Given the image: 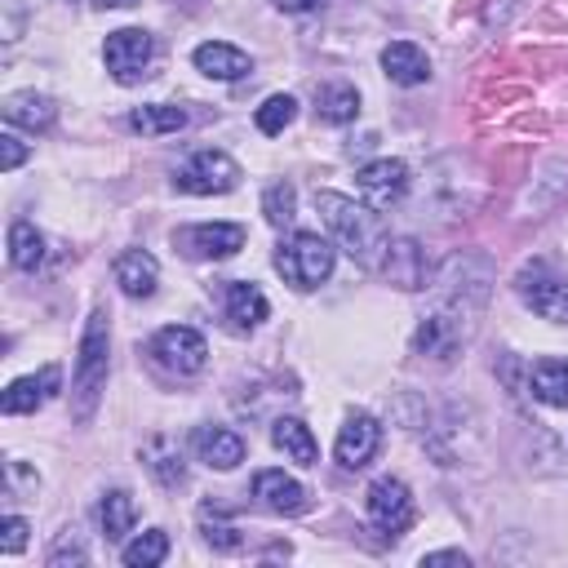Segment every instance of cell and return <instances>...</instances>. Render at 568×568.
Listing matches in <instances>:
<instances>
[{
  "label": "cell",
  "instance_id": "11",
  "mask_svg": "<svg viewBox=\"0 0 568 568\" xmlns=\"http://www.w3.org/2000/svg\"><path fill=\"white\" fill-rule=\"evenodd\" d=\"M377 448H382V426H377V417H373V413H351V417L342 422V430H337L333 457H337V466L359 470V466L373 462Z\"/></svg>",
  "mask_w": 568,
  "mask_h": 568
},
{
  "label": "cell",
  "instance_id": "26",
  "mask_svg": "<svg viewBox=\"0 0 568 568\" xmlns=\"http://www.w3.org/2000/svg\"><path fill=\"white\" fill-rule=\"evenodd\" d=\"M315 115L324 124H351L359 115V93L351 84H324L315 93Z\"/></svg>",
  "mask_w": 568,
  "mask_h": 568
},
{
  "label": "cell",
  "instance_id": "32",
  "mask_svg": "<svg viewBox=\"0 0 568 568\" xmlns=\"http://www.w3.org/2000/svg\"><path fill=\"white\" fill-rule=\"evenodd\" d=\"M0 532H4V537H0V550H4V555H18V550L27 546V519H22V515H4Z\"/></svg>",
  "mask_w": 568,
  "mask_h": 568
},
{
  "label": "cell",
  "instance_id": "13",
  "mask_svg": "<svg viewBox=\"0 0 568 568\" xmlns=\"http://www.w3.org/2000/svg\"><path fill=\"white\" fill-rule=\"evenodd\" d=\"M253 497H257L266 510H275V515H302V510L311 506V493H306L293 475H284V470H257Z\"/></svg>",
  "mask_w": 568,
  "mask_h": 568
},
{
  "label": "cell",
  "instance_id": "22",
  "mask_svg": "<svg viewBox=\"0 0 568 568\" xmlns=\"http://www.w3.org/2000/svg\"><path fill=\"white\" fill-rule=\"evenodd\" d=\"M142 462H146V470L155 475V484H160V488H178V484L186 479V466H182V448H178V439H169V435H155V439H146V448H142Z\"/></svg>",
  "mask_w": 568,
  "mask_h": 568
},
{
  "label": "cell",
  "instance_id": "12",
  "mask_svg": "<svg viewBox=\"0 0 568 568\" xmlns=\"http://www.w3.org/2000/svg\"><path fill=\"white\" fill-rule=\"evenodd\" d=\"M58 382H62L58 364H44L40 373H27V377L9 382V390H4L0 408H4L9 417H18V413H36L40 404H49V399L58 395Z\"/></svg>",
  "mask_w": 568,
  "mask_h": 568
},
{
  "label": "cell",
  "instance_id": "5",
  "mask_svg": "<svg viewBox=\"0 0 568 568\" xmlns=\"http://www.w3.org/2000/svg\"><path fill=\"white\" fill-rule=\"evenodd\" d=\"M364 510H368V524H373L382 537H399V532H408L413 519H417V506H413L408 484H404V479H390V475H382V479L368 484Z\"/></svg>",
  "mask_w": 568,
  "mask_h": 568
},
{
  "label": "cell",
  "instance_id": "14",
  "mask_svg": "<svg viewBox=\"0 0 568 568\" xmlns=\"http://www.w3.org/2000/svg\"><path fill=\"white\" fill-rule=\"evenodd\" d=\"M377 266L395 288H422L426 284V253L417 248V240H390Z\"/></svg>",
  "mask_w": 568,
  "mask_h": 568
},
{
  "label": "cell",
  "instance_id": "7",
  "mask_svg": "<svg viewBox=\"0 0 568 568\" xmlns=\"http://www.w3.org/2000/svg\"><path fill=\"white\" fill-rule=\"evenodd\" d=\"M151 355H155L160 368H169V373H178V377H191V373L204 368L209 346H204V337H200L191 324H169V328H160V333L151 337Z\"/></svg>",
  "mask_w": 568,
  "mask_h": 568
},
{
  "label": "cell",
  "instance_id": "19",
  "mask_svg": "<svg viewBox=\"0 0 568 568\" xmlns=\"http://www.w3.org/2000/svg\"><path fill=\"white\" fill-rule=\"evenodd\" d=\"M195 453L213 470H235L244 462V439L235 430H226V426H200L195 430Z\"/></svg>",
  "mask_w": 568,
  "mask_h": 568
},
{
  "label": "cell",
  "instance_id": "24",
  "mask_svg": "<svg viewBox=\"0 0 568 568\" xmlns=\"http://www.w3.org/2000/svg\"><path fill=\"white\" fill-rule=\"evenodd\" d=\"M129 129H138L142 138L178 133V129H186V111L182 106H169V102H146V106H133L129 111Z\"/></svg>",
  "mask_w": 568,
  "mask_h": 568
},
{
  "label": "cell",
  "instance_id": "36",
  "mask_svg": "<svg viewBox=\"0 0 568 568\" xmlns=\"http://www.w3.org/2000/svg\"><path fill=\"white\" fill-rule=\"evenodd\" d=\"M275 9H284V13H306V9H320L324 0H271Z\"/></svg>",
  "mask_w": 568,
  "mask_h": 568
},
{
  "label": "cell",
  "instance_id": "1",
  "mask_svg": "<svg viewBox=\"0 0 568 568\" xmlns=\"http://www.w3.org/2000/svg\"><path fill=\"white\" fill-rule=\"evenodd\" d=\"M315 209L324 217V226L337 235V244L359 262V266H377L382 253H386V226L377 217V209L368 204H355L337 191H315Z\"/></svg>",
  "mask_w": 568,
  "mask_h": 568
},
{
  "label": "cell",
  "instance_id": "30",
  "mask_svg": "<svg viewBox=\"0 0 568 568\" xmlns=\"http://www.w3.org/2000/svg\"><path fill=\"white\" fill-rule=\"evenodd\" d=\"M200 532H204V541H209L213 550H240V541H244L240 528H235L231 519H222L213 506L200 510Z\"/></svg>",
  "mask_w": 568,
  "mask_h": 568
},
{
  "label": "cell",
  "instance_id": "31",
  "mask_svg": "<svg viewBox=\"0 0 568 568\" xmlns=\"http://www.w3.org/2000/svg\"><path fill=\"white\" fill-rule=\"evenodd\" d=\"M293 204H297V191H293L288 182H275V186H266V195H262V213H266L271 226H288V222H293Z\"/></svg>",
  "mask_w": 568,
  "mask_h": 568
},
{
  "label": "cell",
  "instance_id": "37",
  "mask_svg": "<svg viewBox=\"0 0 568 568\" xmlns=\"http://www.w3.org/2000/svg\"><path fill=\"white\" fill-rule=\"evenodd\" d=\"M98 9H129V4H138V0H93Z\"/></svg>",
  "mask_w": 568,
  "mask_h": 568
},
{
  "label": "cell",
  "instance_id": "9",
  "mask_svg": "<svg viewBox=\"0 0 568 568\" xmlns=\"http://www.w3.org/2000/svg\"><path fill=\"white\" fill-rule=\"evenodd\" d=\"M151 53H155V44H151V36L138 31V27H120V31H111L106 44H102V62H106V71H111L120 84L142 80L146 67H151Z\"/></svg>",
  "mask_w": 568,
  "mask_h": 568
},
{
  "label": "cell",
  "instance_id": "17",
  "mask_svg": "<svg viewBox=\"0 0 568 568\" xmlns=\"http://www.w3.org/2000/svg\"><path fill=\"white\" fill-rule=\"evenodd\" d=\"M382 71H386L395 84L413 89V84H426V80H430V58H426V49H417L413 40H390V44L382 49Z\"/></svg>",
  "mask_w": 568,
  "mask_h": 568
},
{
  "label": "cell",
  "instance_id": "29",
  "mask_svg": "<svg viewBox=\"0 0 568 568\" xmlns=\"http://www.w3.org/2000/svg\"><path fill=\"white\" fill-rule=\"evenodd\" d=\"M293 115H297V98H293V93H271V98L257 106L253 124H257L266 138H275V133H284V129L293 124Z\"/></svg>",
  "mask_w": 568,
  "mask_h": 568
},
{
  "label": "cell",
  "instance_id": "27",
  "mask_svg": "<svg viewBox=\"0 0 568 568\" xmlns=\"http://www.w3.org/2000/svg\"><path fill=\"white\" fill-rule=\"evenodd\" d=\"M9 262L18 271H36L44 262V235L31 222H13L9 226Z\"/></svg>",
  "mask_w": 568,
  "mask_h": 568
},
{
  "label": "cell",
  "instance_id": "33",
  "mask_svg": "<svg viewBox=\"0 0 568 568\" xmlns=\"http://www.w3.org/2000/svg\"><path fill=\"white\" fill-rule=\"evenodd\" d=\"M22 160H27V146H22L13 133H0V169H4V173H13Z\"/></svg>",
  "mask_w": 568,
  "mask_h": 568
},
{
  "label": "cell",
  "instance_id": "25",
  "mask_svg": "<svg viewBox=\"0 0 568 568\" xmlns=\"http://www.w3.org/2000/svg\"><path fill=\"white\" fill-rule=\"evenodd\" d=\"M133 519H138V506H133V497H129L124 488H111V493L102 497V506H98V524H102V537H106V541H124V537L133 532Z\"/></svg>",
  "mask_w": 568,
  "mask_h": 568
},
{
  "label": "cell",
  "instance_id": "18",
  "mask_svg": "<svg viewBox=\"0 0 568 568\" xmlns=\"http://www.w3.org/2000/svg\"><path fill=\"white\" fill-rule=\"evenodd\" d=\"M4 120L18 124V129H31V133H44L53 120H58V102L49 93H36V89H22V93H9L4 98Z\"/></svg>",
  "mask_w": 568,
  "mask_h": 568
},
{
  "label": "cell",
  "instance_id": "10",
  "mask_svg": "<svg viewBox=\"0 0 568 568\" xmlns=\"http://www.w3.org/2000/svg\"><path fill=\"white\" fill-rule=\"evenodd\" d=\"M355 191H359V200H364L368 209L386 213V209H395V204L404 200V191H408V164L382 155V160H373V164H364V169L355 173Z\"/></svg>",
  "mask_w": 568,
  "mask_h": 568
},
{
  "label": "cell",
  "instance_id": "35",
  "mask_svg": "<svg viewBox=\"0 0 568 568\" xmlns=\"http://www.w3.org/2000/svg\"><path fill=\"white\" fill-rule=\"evenodd\" d=\"M422 564H462L466 568V555L462 550H430V555H422Z\"/></svg>",
  "mask_w": 568,
  "mask_h": 568
},
{
  "label": "cell",
  "instance_id": "3",
  "mask_svg": "<svg viewBox=\"0 0 568 568\" xmlns=\"http://www.w3.org/2000/svg\"><path fill=\"white\" fill-rule=\"evenodd\" d=\"M333 262H337V253H333V244L324 240V235H315V231H293L280 248H275V271L284 275V284H293V288H320L328 275H333Z\"/></svg>",
  "mask_w": 568,
  "mask_h": 568
},
{
  "label": "cell",
  "instance_id": "20",
  "mask_svg": "<svg viewBox=\"0 0 568 568\" xmlns=\"http://www.w3.org/2000/svg\"><path fill=\"white\" fill-rule=\"evenodd\" d=\"M266 315H271V302H266V293H262L257 284H244V280H231V284H226V320H231V328L248 333V328H257Z\"/></svg>",
  "mask_w": 568,
  "mask_h": 568
},
{
  "label": "cell",
  "instance_id": "6",
  "mask_svg": "<svg viewBox=\"0 0 568 568\" xmlns=\"http://www.w3.org/2000/svg\"><path fill=\"white\" fill-rule=\"evenodd\" d=\"M244 226L240 222H195V226H178L173 231V244L186 253V257H200V262H222L231 253L244 248Z\"/></svg>",
  "mask_w": 568,
  "mask_h": 568
},
{
  "label": "cell",
  "instance_id": "15",
  "mask_svg": "<svg viewBox=\"0 0 568 568\" xmlns=\"http://www.w3.org/2000/svg\"><path fill=\"white\" fill-rule=\"evenodd\" d=\"M111 271H115V284L124 297H151L160 284V262L146 248H124Z\"/></svg>",
  "mask_w": 568,
  "mask_h": 568
},
{
  "label": "cell",
  "instance_id": "16",
  "mask_svg": "<svg viewBox=\"0 0 568 568\" xmlns=\"http://www.w3.org/2000/svg\"><path fill=\"white\" fill-rule=\"evenodd\" d=\"M191 62H195V71H204L209 80H240V75L253 71L248 53L235 49V44H226V40H204V44L191 53Z\"/></svg>",
  "mask_w": 568,
  "mask_h": 568
},
{
  "label": "cell",
  "instance_id": "2",
  "mask_svg": "<svg viewBox=\"0 0 568 568\" xmlns=\"http://www.w3.org/2000/svg\"><path fill=\"white\" fill-rule=\"evenodd\" d=\"M106 351H111V328H106V311L98 306L84 320L80 333V351H75V417H89L102 386H106Z\"/></svg>",
  "mask_w": 568,
  "mask_h": 568
},
{
  "label": "cell",
  "instance_id": "8",
  "mask_svg": "<svg viewBox=\"0 0 568 568\" xmlns=\"http://www.w3.org/2000/svg\"><path fill=\"white\" fill-rule=\"evenodd\" d=\"M515 288H519V297H524L541 320H550V324H568V280H564V275H555L550 266L532 262L528 271H519Z\"/></svg>",
  "mask_w": 568,
  "mask_h": 568
},
{
  "label": "cell",
  "instance_id": "34",
  "mask_svg": "<svg viewBox=\"0 0 568 568\" xmlns=\"http://www.w3.org/2000/svg\"><path fill=\"white\" fill-rule=\"evenodd\" d=\"M67 559H75V564H80V559H84V546H80L75 537H67V532H62V537H58V546L49 550V568H62Z\"/></svg>",
  "mask_w": 568,
  "mask_h": 568
},
{
  "label": "cell",
  "instance_id": "28",
  "mask_svg": "<svg viewBox=\"0 0 568 568\" xmlns=\"http://www.w3.org/2000/svg\"><path fill=\"white\" fill-rule=\"evenodd\" d=\"M164 555H169V532H160V528L138 532V537L124 541V550H120V559H124L129 568H155V564H164Z\"/></svg>",
  "mask_w": 568,
  "mask_h": 568
},
{
  "label": "cell",
  "instance_id": "4",
  "mask_svg": "<svg viewBox=\"0 0 568 568\" xmlns=\"http://www.w3.org/2000/svg\"><path fill=\"white\" fill-rule=\"evenodd\" d=\"M235 182H240V164L213 146L191 151L173 173V186L186 195H226V191H235Z\"/></svg>",
  "mask_w": 568,
  "mask_h": 568
},
{
  "label": "cell",
  "instance_id": "23",
  "mask_svg": "<svg viewBox=\"0 0 568 568\" xmlns=\"http://www.w3.org/2000/svg\"><path fill=\"white\" fill-rule=\"evenodd\" d=\"M271 439H275V448H280L288 462H297V466H315V457H320L315 435H311V426H306L302 417H280V422L271 426Z\"/></svg>",
  "mask_w": 568,
  "mask_h": 568
},
{
  "label": "cell",
  "instance_id": "21",
  "mask_svg": "<svg viewBox=\"0 0 568 568\" xmlns=\"http://www.w3.org/2000/svg\"><path fill=\"white\" fill-rule=\"evenodd\" d=\"M528 390L550 408H568V359H555V355L537 359L528 368Z\"/></svg>",
  "mask_w": 568,
  "mask_h": 568
}]
</instances>
